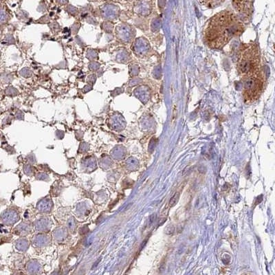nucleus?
<instances>
[{"instance_id": "f257e3e1", "label": "nucleus", "mask_w": 275, "mask_h": 275, "mask_svg": "<svg viewBox=\"0 0 275 275\" xmlns=\"http://www.w3.org/2000/svg\"><path fill=\"white\" fill-rule=\"evenodd\" d=\"M244 31V25L232 13L223 12L210 19L204 31L206 44L212 48L224 47Z\"/></svg>"}, {"instance_id": "f03ea898", "label": "nucleus", "mask_w": 275, "mask_h": 275, "mask_svg": "<svg viewBox=\"0 0 275 275\" xmlns=\"http://www.w3.org/2000/svg\"><path fill=\"white\" fill-rule=\"evenodd\" d=\"M242 94L244 101L251 102L259 97L263 87V80L259 68L241 77Z\"/></svg>"}, {"instance_id": "7ed1b4c3", "label": "nucleus", "mask_w": 275, "mask_h": 275, "mask_svg": "<svg viewBox=\"0 0 275 275\" xmlns=\"http://www.w3.org/2000/svg\"><path fill=\"white\" fill-rule=\"evenodd\" d=\"M259 57L254 44H245L241 48L237 62V71L242 76L259 68Z\"/></svg>"}, {"instance_id": "20e7f679", "label": "nucleus", "mask_w": 275, "mask_h": 275, "mask_svg": "<svg viewBox=\"0 0 275 275\" xmlns=\"http://www.w3.org/2000/svg\"><path fill=\"white\" fill-rule=\"evenodd\" d=\"M116 35L122 41H130L132 37V28L126 24H119L116 27Z\"/></svg>"}, {"instance_id": "39448f33", "label": "nucleus", "mask_w": 275, "mask_h": 275, "mask_svg": "<svg viewBox=\"0 0 275 275\" xmlns=\"http://www.w3.org/2000/svg\"><path fill=\"white\" fill-rule=\"evenodd\" d=\"M128 52L124 50H121L116 56V60L120 63H125L128 60Z\"/></svg>"}, {"instance_id": "423d86ee", "label": "nucleus", "mask_w": 275, "mask_h": 275, "mask_svg": "<svg viewBox=\"0 0 275 275\" xmlns=\"http://www.w3.org/2000/svg\"><path fill=\"white\" fill-rule=\"evenodd\" d=\"M103 16L104 18L107 19V20H112V19L117 18L118 14L116 13V12L115 10L113 9L109 10V8H107V10L104 11Z\"/></svg>"}, {"instance_id": "0eeeda50", "label": "nucleus", "mask_w": 275, "mask_h": 275, "mask_svg": "<svg viewBox=\"0 0 275 275\" xmlns=\"http://www.w3.org/2000/svg\"><path fill=\"white\" fill-rule=\"evenodd\" d=\"M4 92L6 95L9 96V97H15V96L18 95L19 94L17 89L12 87V86H9V87L6 88L5 89Z\"/></svg>"}, {"instance_id": "6e6552de", "label": "nucleus", "mask_w": 275, "mask_h": 275, "mask_svg": "<svg viewBox=\"0 0 275 275\" xmlns=\"http://www.w3.org/2000/svg\"><path fill=\"white\" fill-rule=\"evenodd\" d=\"M86 57L90 60L91 61H94L95 59H97L98 58V53L97 52L94 50H88L87 52V55H86Z\"/></svg>"}, {"instance_id": "1a4fd4ad", "label": "nucleus", "mask_w": 275, "mask_h": 275, "mask_svg": "<svg viewBox=\"0 0 275 275\" xmlns=\"http://www.w3.org/2000/svg\"><path fill=\"white\" fill-rule=\"evenodd\" d=\"M102 29L104 30L105 32L107 33H111L113 31L114 25L110 22H104L102 24Z\"/></svg>"}, {"instance_id": "9d476101", "label": "nucleus", "mask_w": 275, "mask_h": 275, "mask_svg": "<svg viewBox=\"0 0 275 275\" xmlns=\"http://www.w3.org/2000/svg\"><path fill=\"white\" fill-rule=\"evenodd\" d=\"M101 67V64L98 62L92 61L89 63L88 65V68L91 71H97Z\"/></svg>"}, {"instance_id": "9b49d317", "label": "nucleus", "mask_w": 275, "mask_h": 275, "mask_svg": "<svg viewBox=\"0 0 275 275\" xmlns=\"http://www.w3.org/2000/svg\"><path fill=\"white\" fill-rule=\"evenodd\" d=\"M19 73H20L21 76H22V77H24L25 78H29L32 76V71L29 68H24L21 69L20 72H19Z\"/></svg>"}, {"instance_id": "f8f14e48", "label": "nucleus", "mask_w": 275, "mask_h": 275, "mask_svg": "<svg viewBox=\"0 0 275 275\" xmlns=\"http://www.w3.org/2000/svg\"><path fill=\"white\" fill-rule=\"evenodd\" d=\"M179 197H180V193H175L172 198L169 201V206L170 207H173L175 206L176 204L178 203V202L179 200Z\"/></svg>"}, {"instance_id": "ddd939ff", "label": "nucleus", "mask_w": 275, "mask_h": 275, "mask_svg": "<svg viewBox=\"0 0 275 275\" xmlns=\"http://www.w3.org/2000/svg\"><path fill=\"white\" fill-rule=\"evenodd\" d=\"M123 91H124V89L122 88H116L114 90H113L111 92V96L113 97H116V96L122 94V92H123Z\"/></svg>"}, {"instance_id": "4468645a", "label": "nucleus", "mask_w": 275, "mask_h": 275, "mask_svg": "<svg viewBox=\"0 0 275 275\" xmlns=\"http://www.w3.org/2000/svg\"><path fill=\"white\" fill-rule=\"evenodd\" d=\"M4 40L6 43H7L8 44H15V39L13 38V36L11 34H8L5 36Z\"/></svg>"}, {"instance_id": "2eb2a0df", "label": "nucleus", "mask_w": 275, "mask_h": 275, "mask_svg": "<svg viewBox=\"0 0 275 275\" xmlns=\"http://www.w3.org/2000/svg\"><path fill=\"white\" fill-rule=\"evenodd\" d=\"M96 81H97V76H96L95 74H92L88 76V83L94 85Z\"/></svg>"}, {"instance_id": "dca6fc26", "label": "nucleus", "mask_w": 275, "mask_h": 275, "mask_svg": "<svg viewBox=\"0 0 275 275\" xmlns=\"http://www.w3.org/2000/svg\"><path fill=\"white\" fill-rule=\"evenodd\" d=\"M49 26L54 32H55V31L59 32V29H60V26H59V25L57 24V23H52V24H50Z\"/></svg>"}, {"instance_id": "f3484780", "label": "nucleus", "mask_w": 275, "mask_h": 275, "mask_svg": "<svg viewBox=\"0 0 275 275\" xmlns=\"http://www.w3.org/2000/svg\"><path fill=\"white\" fill-rule=\"evenodd\" d=\"M175 231V227L173 225H169V226H167L165 229V233H166L167 235H172Z\"/></svg>"}, {"instance_id": "a211bd4d", "label": "nucleus", "mask_w": 275, "mask_h": 275, "mask_svg": "<svg viewBox=\"0 0 275 275\" xmlns=\"http://www.w3.org/2000/svg\"><path fill=\"white\" fill-rule=\"evenodd\" d=\"M79 28H80V24H77V23H76V24H73L72 26V32L74 33V34H75V33H77L78 32V31Z\"/></svg>"}, {"instance_id": "6ab92c4d", "label": "nucleus", "mask_w": 275, "mask_h": 275, "mask_svg": "<svg viewBox=\"0 0 275 275\" xmlns=\"http://www.w3.org/2000/svg\"><path fill=\"white\" fill-rule=\"evenodd\" d=\"M8 20V15L6 14V13L4 12V11H2V14H1V23L3 24V23H5Z\"/></svg>"}, {"instance_id": "aec40b11", "label": "nucleus", "mask_w": 275, "mask_h": 275, "mask_svg": "<svg viewBox=\"0 0 275 275\" xmlns=\"http://www.w3.org/2000/svg\"><path fill=\"white\" fill-rule=\"evenodd\" d=\"M92 85H93L89 84V83H88V85H86L85 87H84V88H83V92H84V93H87V92L92 90Z\"/></svg>"}]
</instances>
